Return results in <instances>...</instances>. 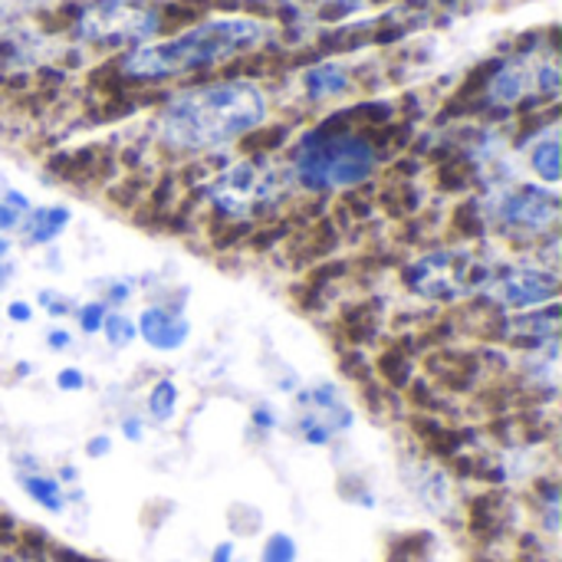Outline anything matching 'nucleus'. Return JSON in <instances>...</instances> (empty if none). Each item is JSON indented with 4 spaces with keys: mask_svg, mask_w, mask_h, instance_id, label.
<instances>
[{
    "mask_svg": "<svg viewBox=\"0 0 562 562\" xmlns=\"http://www.w3.org/2000/svg\"><path fill=\"white\" fill-rule=\"evenodd\" d=\"M267 119L263 92L247 79L207 82L175 95L158 115V138L175 151H211Z\"/></svg>",
    "mask_w": 562,
    "mask_h": 562,
    "instance_id": "1",
    "label": "nucleus"
},
{
    "mask_svg": "<svg viewBox=\"0 0 562 562\" xmlns=\"http://www.w3.org/2000/svg\"><path fill=\"white\" fill-rule=\"evenodd\" d=\"M267 36V26L247 16H217L204 20L171 40L161 43H142L122 59V72L132 79H171L194 69H207L214 63H224L231 56H240L254 46H260Z\"/></svg>",
    "mask_w": 562,
    "mask_h": 562,
    "instance_id": "2",
    "label": "nucleus"
},
{
    "mask_svg": "<svg viewBox=\"0 0 562 562\" xmlns=\"http://www.w3.org/2000/svg\"><path fill=\"white\" fill-rule=\"evenodd\" d=\"M296 178L310 191H339V188H356L362 184L375 165L379 151L372 142L352 132H310L300 148H296Z\"/></svg>",
    "mask_w": 562,
    "mask_h": 562,
    "instance_id": "3",
    "label": "nucleus"
},
{
    "mask_svg": "<svg viewBox=\"0 0 562 562\" xmlns=\"http://www.w3.org/2000/svg\"><path fill=\"white\" fill-rule=\"evenodd\" d=\"M280 194V171L270 161H240L217 175L207 188L211 204L227 217H250L270 207Z\"/></svg>",
    "mask_w": 562,
    "mask_h": 562,
    "instance_id": "4",
    "label": "nucleus"
},
{
    "mask_svg": "<svg viewBox=\"0 0 562 562\" xmlns=\"http://www.w3.org/2000/svg\"><path fill=\"white\" fill-rule=\"evenodd\" d=\"M158 30V13L135 0H89L76 33L92 43H145Z\"/></svg>",
    "mask_w": 562,
    "mask_h": 562,
    "instance_id": "5",
    "label": "nucleus"
},
{
    "mask_svg": "<svg viewBox=\"0 0 562 562\" xmlns=\"http://www.w3.org/2000/svg\"><path fill=\"white\" fill-rule=\"evenodd\" d=\"M557 92H560V66L553 53L547 59L517 56L504 63L487 86V99L494 105H517L527 95H557Z\"/></svg>",
    "mask_w": 562,
    "mask_h": 562,
    "instance_id": "6",
    "label": "nucleus"
},
{
    "mask_svg": "<svg viewBox=\"0 0 562 562\" xmlns=\"http://www.w3.org/2000/svg\"><path fill=\"white\" fill-rule=\"evenodd\" d=\"M471 257L464 250H438L422 257L412 270H408V283L415 286V293L422 296H435V300H454L458 293L468 290V277H471Z\"/></svg>",
    "mask_w": 562,
    "mask_h": 562,
    "instance_id": "7",
    "label": "nucleus"
},
{
    "mask_svg": "<svg viewBox=\"0 0 562 562\" xmlns=\"http://www.w3.org/2000/svg\"><path fill=\"white\" fill-rule=\"evenodd\" d=\"M296 405L303 408L300 435L310 445H326L333 441V435L352 428V412L333 385H316V389L300 392Z\"/></svg>",
    "mask_w": 562,
    "mask_h": 562,
    "instance_id": "8",
    "label": "nucleus"
},
{
    "mask_svg": "<svg viewBox=\"0 0 562 562\" xmlns=\"http://www.w3.org/2000/svg\"><path fill=\"white\" fill-rule=\"evenodd\" d=\"M487 290L504 310H533V306L557 300L560 280L557 273L540 270V267H514L504 277H497Z\"/></svg>",
    "mask_w": 562,
    "mask_h": 562,
    "instance_id": "9",
    "label": "nucleus"
},
{
    "mask_svg": "<svg viewBox=\"0 0 562 562\" xmlns=\"http://www.w3.org/2000/svg\"><path fill=\"white\" fill-rule=\"evenodd\" d=\"M501 221L507 231H520V234H547L557 227L560 221V201L550 191H537V188H520L514 194H507L497 207Z\"/></svg>",
    "mask_w": 562,
    "mask_h": 562,
    "instance_id": "10",
    "label": "nucleus"
},
{
    "mask_svg": "<svg viewBox=\"0 0 562 562\" xmlns=\"http://www.w3.org/2000/svg\"><path fill=\"white\" fill-rule=\"evenodd\" d=\"M135 333L155 352H178L191 336V319L171 306H145L135 319Z\"/></svg>",
    "mask_w": 562,
    "mask_h": 562,
    "instance_id": "11",
    "label": "nucleus"
},
{
    "mask_svg": "<svg viewBox=\"0 0 562 562\" xmlns=\"http://www.w3.org/2000/svg\"><path fill=\"white\" fill-rule=\"evenodd\" d=\"M66 224H69V211L66 207H30V214H26L20 231H23L26 244L43 247V244H53L63 234Z\"/></svg>",
    "mask_w": 562,
    "mask_h": 562,
    "instance_id": "12",
    "label": "nucleus"
},
{
    "mask_svg": "<svg viewBox=\"0 0 562 562\" xmlns=\"http://www.w3.org/2000/svg\"><path fill=\"white\" fill-rule=\"evenodd\" d=\"M16 481H20L23 494L36 507H43L46 514H63L66 510V491H63V484L56 477L40 474V471H23V474H16Z\"/></svg>",
    "mask_w": 562,
    "mask_h": 562,
    "instance_id": "13",
    "label": "nucleus"
},
{
    "mask_svg": "<svg viewBox=\"0 0 562 562\" xmlns=\"http://www.w3.org/2000/svg\"><path fill=\"white\" fill-rule=\"evenodd\" d=\"M303 82H306V92L313 99H333V95L349 89V72L336 63H323V66L310 69Z\"/></svg>",
    "mask_w": 562,
    "mask_h": 562,
    "instance_id": "14",
    "label": "nucleus"
},
{
    "mask_svg": "<svg viewBox=\"0 0 562 562\" xmlns=\"http://www.w3.org/2000/svg\"><path fill=\"white\" fill-rule=\"evenodd\" d=\"M530 165H533V171H537L547 184H557V181H560V138H557V132H547V135L533 145Z\"/></svg>",
    "mask_w": 562,
    "mask_h": 562,
    "instance_id": "15",
    "label": "nucleus"
},
{
    "mask_svg": "<svg viewBox=\"0 0 562 562\" xmlns=\"http://www.w3.org/2000/svg\"><path fill=\"white\" fill-rule=\"evenodd\" d=\"M148 415L155 418V422H171L175 418V412H178V385L171 382V379H161V382H155L151 385V392H148Z\"/></svg>",
    "mask_w": 562,
    "mask_h": 562,
    "instance_id": "16",
    "label": "nucleus"
},
{
    "mask_svg": "<svg viewBox=\"0 0 562 562\" xmlns=\"http://www.w3.org/2000/svg\"><path fill=\"white\" fill-rule=\"evenodd\" d=\"M26 214H30V201L20 191H3L0 194V234L20 231Z\"/></svg>",
    "mask_w": 562,
    "mask_h": 562,
    "instance_id": "17",
    "label": "nucleus"
},
{
    "mask_svg": "<svg viewBox=\"0 0 562 562\" xmlns=\"http://www.w3.org/2000/svg\"><path fill=\"white\" fill-rule=\"evenodd\" d=\"M102 333H105V339H109L112 346H119V349L132 346L135 336H138V333H135V319L125 316V313H105Z\"/></svg>",
    "mask_w": 562,
    "mask_h": 562,
    "instance_id": "18",
    "label": "nucleus"
},
{
    "mask_svg": "<svg viewBox=\"0 0 562 562\" xmlns=\"http://www.w3.org/2000/svg\"><path fill=\"white\" fill-rule=\"evenodd\" d=\"M300 550H296V540L290 533H273L267 543H263V553L260 562H296Z\"/></svg>",
    "mask_w": 562,
    "mask_h": 562,
    "instance_id": "19",
    "label": "nucleus"
},
{
    "mask_svg": "<svg viewBox=\"0 0 562 562\" xmlns=\"http://www.w3.org/2000/svg\"><path fill=\"white\" fill-rule=\"evenodd\" d=\"M105 313H109V306L99 303V300H92V303H86V306L76 310V323H79V329H82L86 336H92V333H102Z\"/></svg>",
    "mask_w": 562,
    "mask_h": 562,
    "instance_id": "20",
    "label": "nucleus"
},
{
    "mask_svg": "<svg viewBox=\"0 0 562 562\" xmlns=\"http://www.w3.org/2000/svg\"><path fill=\"white\" fill-rule=\"evenodd\" d=\"M56 389H59V392H82V389H86V375H82L79 369H63V372L56 375Z\"/></svg>",
    "mask_w": 562,
    "mask_h": 562,
    "instance_id": "21",
    "label": "nucleus"
},
{
    "mask_svg": "<svg viewBox=\"0 0 562 562\" xmlns=\"http://www.w3.org/2000/svg\"><path fill=\"white\" fill-rule=\"evenodd\" d=\"M7 316H10L13 323H30L33 306H30V303H23V300H13V303L7 306Z\"/></svg>",
    "mask_w": 562,
    "mask_h": 562,
    "instance_id": "22",
    "label": "nucleus"
},
{
    "mask_svg": "<svg viewBox=\"0 0 562 562\" xmlns=\"http://www.w3.org/2000/svg\"><path fill=\"white\" fill-rule=\"evenodd\" d=\"M122 435H125L128 441H142V438H145V425H142V418L128 415V418L122 422Z\"/></svg>",
    "mask_w": 562,
    "mask_h": 562,
    "instance_id": "23",
    "label": "nucleus"
},
{
    "mask_svg": "<svg viewBox=\"0 0 562 562\" xmlns=\"http://www.w3.org/2000/svg\"><path fill=\"white\" fill-rule=\"evenodd\" d=\"M46 342H49L53 352H59V349H69V346H72V336H69L66 329H53V333L46 336Z\"/></svg>",
    "mask_w": 562,
    "mask_h": 562,
    "instance_id": "24",
    "label": "nucleus"
},
{
    "mask_svg": "<svg viewBox=\"0 0 562 562\" xmlns=\"http://www.w3.org/2000/svg\"><path fill=\"white\" fill-rule=\"evenodd\" d=\"M109 445H112V441H109L105 435H95V438L86 445V451H89V458H105V454H109Z\"/></svg>",
    "mask_w": 562,
    "mask_h": 562,
    "instance_id": "25",
    "label": "nucleus"
},
{
    "mask_svg": "<svg viewBox=\"0 0 562 562\" xmlns=\"http://www.w3.org/2000/svg\"><path fill=\"white\" fill-rule=\"evenodd\" d=\"M254 425L263 428V431H270V428H277V415H270L267 408H257L254 412Z\"/></svg>",
    "mask_w": 562,
    "mask_h": 562,
    "instance_id": "26",
    "label": "nucleus"
},
{
    "mask_svg": "<svg viewBox=\"0 0 562 562\" xmlns=\"http://www.w3.org/2000/svg\"><path fill=\"white\" fill-rule=\"evenodd\" d=\"M211 562H234V543H221V547H214Z\"/></svg>",
    "mask_w": 562,
    "mask_h": 562,
    "instance_id": "27",
    "label": "nucleus"
},
{
    "mask_svg": "<svg viewBox=\"0 0 562 562\" xmlns=\"http://www.w3.org/2000/svg\"><path fill=\"white\" fill-rule=\"evenodd\" d=\"M10 280H13V263H10V257H0V290H3Z\"/></svg>",
    "mask_w": 562,
    "mask_h": 562,
    "instance_id": "28",
    "label": "nucleus"
},
{
    "mask_svg": "<svg viewBox=\"0 0 562 562\" xmlns=\"http://www.w3.org/2000/svg\"><path fill=\"white\" fill-rule=\"evenodd\" d=\"M109 296H112V303H125L132 296V290H128V283H115Z\"/></svg>",
    "mask_w": 562,
    "mask_h": 562,
    "instance_id": "29",
    "label": "nucleus"
}]
</instances>
